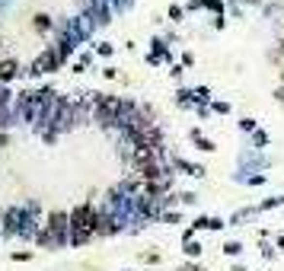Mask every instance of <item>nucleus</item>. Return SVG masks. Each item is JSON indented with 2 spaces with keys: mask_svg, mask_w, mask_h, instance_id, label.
Here are the masks:
<instances>
[{
  "mask_svg": "<svg viewBox=\"0 0 284 271\" xmlns=\"http://www.w3.org/2000/svg\"><path fill=\"white\" fill-rule=\"evenodd\" d=\"M48 226H51L54 236H61L64 226H67V217H64V214H51V224H48Z\"/></svg>",
  "mask_w": 284,
  "mask_h": 271,
  "instance_id": "f257e3e1",
  "label": "nucleus"
},
{
  "mask_svg": "<svg viewBox=\"0 0 284 271\" xmlns=\"http://www.w3.org/2000/svg\"><path fill=\"white\" fill-rule=\"evenodd\" d=\"M16 74V61H3L0 64V80H10Z\"/></svg>",
  "mask_w": 284,
  "mask_h": 271,
  "instance_id": "f03ea898",
  "label": "nucleus"
},
{
  "mask_svg": "<svg viewBox=\"0 0 284 271\" xmlns=\"http://www.w3.org/2000/svg\"><path fill=\"white\" fill-rule=\"evenodd\" d=\"M195 144H198L201 150H214V144H211V140H205L201 134H195Z\"/></svg>",
  "mask_w": 284,
  "mask_h": 271,
  "instance_id": "7ed1b4c3",
  "label": "nucleus"
}]
</instances>
